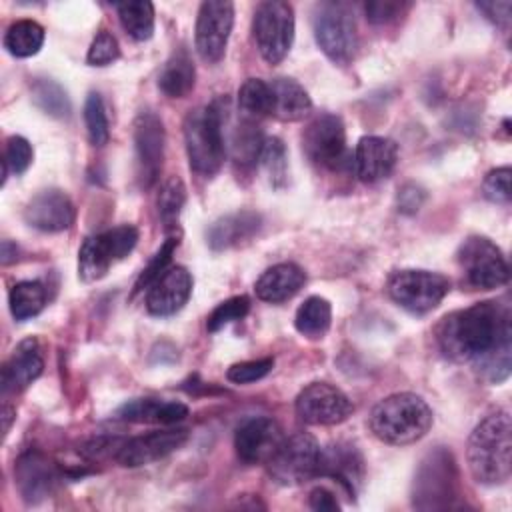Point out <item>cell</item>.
<instances>
[{
  "mask_svg": "<svg viewBox=\"0 0 512 512\" xmlns=\"http://www.w3.org/2000/svg\"><path fill=\"white\" fill-rule=\"evenodd\" d=\"M436 342L446 358L472 362L490 384L510 376V310L500 302L486 300L446 314L436 326Z\"/></svg>",
  "mask_w": 512,
  "mask_h": 512,
  "instance_id": "6da1fadb",
  "label": "cell"
},
{
  "mask_svg": "<svg viewBox=\"0 0 512 512\" xmlns=\"http://www.w3.org/2000/svg\"><path fill=\"white\" fill-rule=\"evenodd\" d=\"M512 426L510 414L498 410L488 414L470 434L466 460L468 468L480 484L498 486L510 478L512 470Z\"/></svg>",
  "mask_w": 512,
  "mask_h": 512,
  "instance_id": "7a4b0ae2",
  "label": "cell"
},
{
  "mask_svg": "<svg viewBox=\"0 0 512 512\" xmlns=\"http://www.w3.org/2000/svg\"><path fill=\"white\" fill-rule=\"evenodd\" d=\"M370 430L384 444H414L432 426V410L426 400L412 392L390 394L370 412Z\"/></svg>",
  "mask_w": 512,
  "mask_h": 512,
  "instance_id": "3957f363",
  "label": "cell"
},
{
  "mask_svg": "<svg viewBox=\"0 0 512 512\" xmlns=\"http://www.w3.org/2000/svg\"><path fill=\"white\" fill-rule=\"evenodd\" d=\"M184 142L190 168L200 176H214L226 156L224 110L218 102L188 112L184 120Z\"/></svg>",
  "mask_w": 512,
  "mask_h": 512,
  "instance_id": "277c9868",
  "label": "cell"
},
{
  "mask_svg": "<svg viewBox=\"0 0 512 512\" xmlns=\"http://www.w3.org/2000/svg\"><path fill=\"white\" fill-rule=\"evenodd\" d=\"M458 498V468L444 448L430 452L418 466L412 484V504L418 510L450 508Z\"/></svg>",
  "mask_w": 512,
  "mask_h": 512,
  "instance_id": "5b68a950",
  "label": "cell"
},
{
  "mask_svg": "<svg viewBox=\"0 0 512 512\" xmlns=\"http://www.w3.org/2000/svg\"><path fill=\"white\" fill-rule=\"evenodd\" d=\"M314 38L320 50L334 64H348L358 48L356 22L352 12L342 2H322L314 10Z\"/></svg>",
  "mask_w": 512,
  "mask_h": 512,
  "instance_id": "8992f818",
  "label": "cell"
},
{
  "mask_svg": "<svg viewBox=\"0 0 512 512\" xmlns=\"http://www.w3.org/2000/svg\"><path fill=\"white\" fill-rule=\"evenodd\" d=\"M464 282L474 290H494L508 282L510 268L502 250L486 236H468L456 252Z\"/></svg>",
  "mask_w": 512,
  "mask_h": 512,
  "instance_id": "52a82bcc",
  "label": "cell"
},
{
  "mask_svg": "<svg viewBox=\"0 0 512 512\" xmlns=\"http://www.w3.org/2000/svg\"><path fill=\"white\" fill-rule=\"evenodd\" d=\"M138 242V230L132 224L114 226L88 236L78 250V276L84 282H96L110 266L128 256Z\"/></svg>",
  "mask_w": 512,
  "mask_h": 512,
  "instance_id": "ba28073f",
  "label": "cell"
},
{
  "mask_svg": "<svg viewBox=\"0 0 512 512\" xmlns=\"http://www.w3.org/2000/svg\"><path fill=\"white\" fill-rule=\"evenodd\" d=\"M388 296L412 314H426L434 310L450 292V280L430 270H396L386 282Z\"/></svg>",
  "mask_w": 512,
  "mask_h": 512,
  "instance_id": "9c48e42d",
  "label": "cell"
},
{
  "mask_svg": "<svg viewBox=\"0 0 512 512\" xmlns=\"http://www.w3.org/2000/svg\"><path fill=\"white\" fill-rule=\"evenodd\" d=\"M252 32L262 58L268 64H280L294 42V8L282 0L258 4Z\"/></svg>",
  "mask_w": 512,
  "mask_h": 512,
  "instance_id": "30bf717a",
  "label": "cell"
},
{
  "mask_svg": "<svg viewBox=\"0 0 512 512\" xmlns=\"http://www.w3.org/2000/svg\"><path fill=\"white\" fill-rule=\"evenodd\" d=\"M318 460V440L308 432H296L282 440L266 466L274 482L282 486H296L316 476Z\"/></svg>",
  "mask_w": 512,
  "mask_h": 512,
  "instance_id": "8fae6325",
  "label": "cell"
},
{
  "mask_svg": "<svg viewBox=\"0 0 512 512\" xmlns=\"http://www.w3.org/2000/svg\"><path fill=\"white\" fill-rule=\"evenodd\" d=\"M302 148L308 160L326 170L352 164L346 150V130L336 114H320L304 128Z\"/></svg>",
  "mask_w": 512,
  "mask_h": 512,
  "instance_id": "7c38bea8",
  "label": "cell"
},
{
  "mask_svg": "<svg viewBox=\"0 0 512 512\" xmlns=\"http://www.w3.org/2000/svg\"><path fill=\"white\" fill-rule=\"evenodd\" d=\"M294 408L298 418L312 426H334L354 412L352 400L328 382H312L302 388Z\"/></svg>",
  "mask_w": 512,
  "mask_h": 512,
  "instance_id": "4fadbf2b",
  "label": "cell"
},
{
  "mask_svg": "<svg viewBox=\"0 0 512 512\" xmlns=\"http://www.w3.org/2000/svg\"><path fill=\"white\" fill-rule=\"evenodd\" d=\"M234 26V4L228 0H208L200 4L196 18V50L204 62L222 60Z\"/></svg>",
  "mask_w": 512,
  "mask_h": 512,
  "instance_id": "5bb4252c",
  "label": "cell"
},
{
  "mask_svg": "<svg viewBox=\"0 0 512 512\" xmlns=\"http://www.w3.org/2000/svg\"><path fill=\"white\" fill-rule=\"evenodd\" d=\"M164 126L154 112H142L134 122L136 176L138 184L148 190L156 184L164 160Z\"/></svg>",
  "mask_w": 512,
  "mask_h": 512,
  "instance_id": "9a60e30c",
  "label": "cell"
},
{
  "mask_svg": "<svg viewBox=\"0 0 512 512\" xmlns=\"http://www.w3.org/2000/svg\"><path fill=\"white\" fill-rule=\"evenodd\" d=\"M284 434L276 420L268 416H250L240 422L234 434V448L244 464H268Z\"/></svg>",
  "mask_w": 512,
  "mask_h": 512,
  "instance_id": "2e32d148",
  "label": "cell"
},
{
  "mask_svg": "<svg viewBox=\"0 0 512 512\" xmlns=\"http://www.w3.org/2000/svg\"><path fill=\"white\" fill-rule=\"evenodd\" d=\"M186 440H188L186 428H166V430H154L142 436H134L122 442L116 454V462L126 468L146 466L172 454Z\"/></svg>",
  "mask_w": 512,
  "mask_h": 512,
  "instance_id": "e0dca14e",
  "label": "cell"
},
{
  "mask_svg": "<svg viewBox=\"0 0 512 512\" xmlns=\"http://www.w3.org/2000/svg\"><path fill=\"white\" fill-rule=\"evenodd\" d=\"M316 476L338 482V486L350 498H354L364 480V458L356 446L348 442H334L326 448H320Z\"/></svg>",
  "mask_w": 512,
  "mask_h": 512,
  "instance_id": "ac0fdd59",
  "label": "cell"
},
{
  "mask_svg": "<svg viewBox=\"0 0 512 512\" xmlns=\"http://www.w3.org/2000/svg\"><path fill=\"white\" fill-rule=\"evenodd\" d=\"M192 276L184 266L164 270L146 292V310L152 316L166 318L184 308L192 294Z\"/></svg>",
  "mask_w": 512,
  "mask_h": 512,
  "instance_id": "d6986e66",
  "label": "cell"
},
{
  "mask_svg": "<svg viewBox=\"0 0 512 512\" xmlns=\"http://www.w3.org/2000/svg\"><path fill=\"white\" fill-rule=\"evenodd\" d=\"M398 162V146L384 136H362L356 144L352 166L362 182H378L392 174Z\"/></svg>",
  "mask_w": 512,
  "mask_h": 512,
  "instance_id": "ffe728a7",
  "label": "cell"
},
{
  "mask_svg": "<svg viewBox=\"0 0 512 512\" xmlns=\"http://www.w3.org/2000/svg\"><path fill=\"white\" fill-rule=\"evenodd\" d=\"M74 216V204L62 190H42L24 208V220L42 232H62Z\"/></svg>",
  "mask_w": 512,
  "mask_h": 512,
  "instance_id": "44dd1931",
  "label": "cell"
},
{
  "mask_svg": "<svg viewBox=\"0 0 512 512\" xmlns=\"http://www.w3.org/2000/svg\"><path fill=\"white\" fill-rule=\"evenodd\" d=\"M44 370V360L36 338L22 340L2 366V394H16L26 390Z\"/></svg>",
  "mask_w": 512,
  "mask_h": 512,
  "instance_id": "7402d4cb",
  "label": "cell"
},
{
  "mask_svg": "<svg viewBox=\"0 0 512 512\" xmlns=\"http://www.w3.org/2000/svg\"><path fill=\"white\" fill-rule=\"evenodd\" d=\"M14 476L22 498L32 504L44 500L56 484L54 464L36 450H30L18 458L14 466Z\"/></svg>",
  "mask_w": 512,
  "mask_h": 512,
  "instance_id": "603a6c76",
  "label": "cell"
},
{
  "mask_svg": "<svg viewBox=\"0 0 512 512\" xmlns=\"http://www.w3.org/2000/svg\"><path fill=\"white\" fill-rule=\"evenodd\" d=\"M186 416H188L186 404L156 400V398H134L122 404L114 412V418L122 422H146V424H162V426L178 424Z\"/></svg>",
  "mask_w": 512,
  "mask_h": 512,
  "instance_id": "cb8c5ba5",
  "label": "cell"
},
{
  "mask_svg": "<svg viewBox=\"0 0 512 512\" xmlns=\"http://www.w3.org/2000/svg\"><path fill=\"white\" fill-rule=\"evenodd\" d=\"M306 282L304 270L294 262H280L262 272L256 280V296L264 302L278 304L292 298Z\"/></svg>",
  "mask_w": 512,
  "mask_h": 512,
  "instance_id": "d4e9b609",
  "label": "cell"
},
{
  "mask_svg": "<svg viewBox=\"0 0 512 512\" xmlns=\"http://www.w3.org/2000/svg\"><path fill=\"white\" fill-rule=\"evenodd\" d=\"M260 224H262L260 214L250 210L222 216L208 228V234H206L208 246L212 250H226L242 242H248L260 230Z\"/></svg>",
  "mask_w": 512,
  "mask_h": 512,
  "instance_id": "484cf974",
  "label": "cell"
},
{
  "mask_svg": "<svg viewBox=\"0 0 512 512\" xmlns=\"http://www.w3.org/2000/svg\"><path fill=\"white\" fill-rule=\"evenodd\" d=\"M274 108L272 116L284 122L304 120L312 110V100L308 92L292 78H276L270 82Z\"/></svg>",
  "mask_w": 512,
  "mask_h": 512,
  "instance_id": "4316f807",
  "label": "cell"
},
{
  "mask_svg": "<svg viewBox=\"0 0 512 512\" xmlns=\"http://www.w3.org/2000/svg\"><path fill=\"white\" fill-rule=\"evenodd\" d=\"M196 82V68L186 48H178L166 60L158 76V88L168 98H184L192 92Z\"/></svg>",
  "mask_w": 512,
  "mask_h": 512,
  "instance_id": "83f0119b",
  "label": "cell"
},
{
  "mask_svg": "<svg viewBox=\"0 0 512 512\" xmlns=\"http://www.w3.org/2000/svg\"><path fill=\"white\" fill-rule=\"evenodd\" d=\"M332 322V306L322 296L306 298L294 316L296 330L306 338H322Z\"/></svg>",
  "mask_w": 512,
  "mask_h": 512,
  "instance_id": "f1b7e54d",
  "label": "cell"
},
{
  "mask_svg": "<svg viewBox=\"0 0 512 512\" xmlns=\"http://www.w3.org/2000/svg\"><path fill=\"white\" fill-rule=\"evenodd\" d=\"M8 304L12 316L22 322L40 314L46 306V288L38 280L16 282L8 294Z\"/></svg>",
  "mask_w": 512,
  "mask_h": 512,
  "instance_id": "f546056e",
  "label": "cell"
},
{
  "mask_svg": "<svg viewBox=\"0 0 512 512\" xmlns=\"http://www.w3.org/2000/svg\"><path fill=\"white\" fill-rule=\"evenodd\" d=\"M274 98L268 82L260 78H248L238 90V110L248 120H260L272 116Z\"/></svg>",
  "mask_w": 512,
  "mask_h": 512,
  "instance_id": "4dcf8cb0",
  "label": "cell"
},
{
  "mask_svg": "<svg viewBox=\"0 0 512 512\" xmlns=\"http://www.w3.org/2000/svg\"><path fill=\"white\" fill-rule=\"evenodd\" d=\"M122 28L138 42L152 38L154 34V6L146 0H130L114 6Z\"/></svg>",
  "mask_w": 512,
  "mask_h": 512,
  "instance_id": "1f68e13d",
  "label": "cell"
},
{
  "mask_svg": "<svg viewBox=\"0 0 512 512\" xmlns=\"http://www.w3.org/2000/svg\"><path fill=\"white\" fill-rule=\"evenodd\" d=\"M264 136L260 128L256 126V120L242 118L238 126H234L232 136H230V152L234 162L242 166H250L260 158L262 146H264Z\"/></svg>",
  "mask_w": 512,
  "mask_h": 512,
  "instance_id": "d6a6232c",
  "label": "cell"
},
{
  "mask_svg": "<svg viewBox=\"0 0 512 512\" xmlns=\"http://www.w3.org/2000/svg\"><path fill=\"white\" fill-rule=\"evenodd\" d=\"M44 44V28L34 20H18L4 34V48L16 58L36 54Z\"/></svg>",
  "mask_w": 512,
  "mask_h": 512,
  "instance_id": "836d02e7",
  "label": "cell"
},
{
  "mask_svg": "<svg viewBox=\"0 0 512 512\" xmlns=\"http://www.w3.org/2000/svg\"><path fill=\"white\" fill-rule=\"evenodd\" d=\"M186 202V186L178 176L168 178L158 194V214L166 230H176L182 206Z\"/></svg>",
  "mask_w": 512,
  "mask_h": 512,
  "instance_id": "e575fe53",
  "label": "cell"
},
{
  "mask_svg": "<svg viewBox=\"0 0 512 512\" xmlns=\"http://www.w3.org/2000/svg\"><path fill=\"white\" fill-rule=\"evenodd\" d=\"M32 100L36 102L38 108H42L46 114L54 118L70 116V100L64 88L50 78H42L32 84Z\"/></svg>",
  "mask_w": 512,
  "mask_h": 512,
  "instance_id": "d590c367",
  "label": "cell"
},
{
  "mask_svg": "<svg viewBox=\"0 0 512 512\" xmlns=\"http://www.w3.org/2000/svg\"><path fill=\"white\" fill-rule=\"evenodd\" d=\"M84 124H86L88 140L94 146H104L110 140V124H108L102 96L98 92H90L84 102Z\"/></svg>",
  "mask_w": 512,
  "mask_h": 512,
  "instance_id": "8d00e7d4",
  "label": "cell"
},
{
  "mask_svg": "<svg viewBox=\"0 0 512 512\" xmlns=\"http://www.w3.org/2000/svg\"><path fill=\"white\" fill-rule=\"evenodd\" d=\"M268 174V180L272 186L280 188L286 182V170H288V162H286V148L282 144L280 138L272 136L264 140L260 158H258Z\"/></svg>",
  "mask_w": 512,
  "mask_h": 512,
  "instance_id": "74e56055",
  "label": "cell"
},
{
  "mask_svg": "<svg viewBox=\"0 0 512 512\" xmlns=\"http://www.w3.org/2000/svg\"><path fill=\"white\" fill-rule=\"evenodd\" d=\"M176 248H178V236H168V238L162 242V246L156 250V254L150 258L148 266L140 272V276H138V280H136V284H134V292H132V294H138V292H142L144 288H150V284H152L164 270L170 268L168 264H170L172 254H174Z\"/></svg>",
  "mask_w": 512,
  "mask_h": 512,
  "instance_id": "f35d334b",
  "label": "cell"
},
{
  "mask_svg": "<svg viewBox=\"0 0 512 512\" xmlns=\"http://www.w3.org/2000/svg\"><path fill=\"white\" fill-rule=\"evenodd\" d=\"M250 310V298L248 296H234V298H228L224 302H220L212 314L208 316V330L210 332H218L222 330L224 326L236 322V320H242Z\"/></svg>",
  "mask_w": 512,
  "mask_h": 512,
  "instance_id": "ab89813d",
  "label": "cell"
},
{
  "mask_svg": "<svg viewBox=\"0 0 512 512\" xmlns=\"http://www.w3.org/2000/svg\"><path fill=\"white\" fill-rule=\"evenodd\" d=\"M510 176L512 170L508 166L490 170L482 182V194L486 200L494 204H508L510 202Z\"/></svg>",
  "mask_w": 512,
  "mask_h": 512,
  "instance_id": "60d3db41",
  "label": "cell"
},
{
  "mask_svg": "<svg viewBox=\"0 0 512 512\" xmlns=\"http://www.w3.org/2000/svg\"><path fill=\"white\" fill-rule=\"evenodd\" d=\"M274 368V358H258L232 364L226 372V378L234 384H250L262 380Z\"/></svg>",
  "mask_w": 512,
  "mask_h": 512,
  "instance_id": "b9f144b4",
  "label": "cell"
},
{
  "mask_svg": "<svg viewBox=\"0 0 512 512\" xmlns=\"http://www.w3.org/2000/svg\"><path fill=\"white\" fill-rule=\"evenodd\" d=\"M2 164H6L8 172H12V174L26 172L28 166L32 164V146H30V142L22 136H10L8 142H6Z\"/></svg>",
  "mask_w": 512,
  "mask_h": 512,
  "instance_id": "7bdbcfd3",
  "label": "cell"
},
{
  "mask_svg": "<svg viewBox=\"0 0 512 512\" xmlns=\"http://www.w3.org/2000/svg\"><path fill=\"white\" fill-rule=\"evenodd\" d=\"M118 56H120V48L116 38L110 32L100 30L88 48L86 62L92 66H106L118 60Z\"/></svg>",
  "mask_w": 512,
  "mask_h": 512,
  "instance_id": "ee69618b",
  "label": "cell"
},
{
  "mask_svg": "<svg viewBox=\"0 0 512 512\" xmlns=\"http://www.w3.org/2000/svg\"><path fill=\"white\" fill-rule=\"evenodd\" d=\"M406 8H408V4H404V2L374 0V2L364 4V14H366L368 22H372V24H388V22L396 20Z\"/></svg>",
  "mask_w": 512,
  "mask_h": 512,
  "instance_id": "f6af8a7d",
  "label": "cell"
},
{
  "mask_svg": "<svg viewBox=\"0 0 512 512\" xmlns=\"http://www.w3.org/2000/svg\"><path fill=\"white\" fill-rule=\"evenodd\" d=\"M122 442H124V438H108V436L94 438V440H90L82 446V454L92 458V460H100V458H106V456L116 458Z\"/></svg>",
  "mask_w": 512,
  "mask_h": 512,
  "instance_id": "bcb514c9",
  "label": "cell"
},
{
  "mask_svg": "<svg viewBox=\"0 0 512 512\" xmlns=\"http://www.w3.org/2000/svg\"><path fill=\"white\" fill-rule=\"evenodd\" d=\"M476 8L486 14L488 20H492L496 26H508L510 22V0H496V2H476Z\"/></svg>",
  "mask_w": 512,
  "mask_h": 512,
  "instance_id": "7dc6e473",
  "label": "cell"
},
{
  "mask_svg": "<svg viewBox=\"0 0 512 512\" xmlns=\"http://www.w3.org/2000/svg\"><path fill=\"white\" fill-rule=\"evenodd\" d=\"M424 202V190L416 184H406L398 190V210L404 214H414Z\"/></svg>",
  "mask_w": 512,
  "mask_h": 512,
  "instance_id": "c3c4849f",
  "label": "cell"
},
{
  "mask_svg": "<svg viewBox=\"0 0 512 512\" xmlns=\"http://www.w3.org/2000/svg\"><path fill=\"white\" fill-rule=\"evenodd\" d=\"M310 508L318 512H338L340 504L336 500V494L324 486H316L310 492Z\"/></svg>",
  "mask_w": 512,
  "mask_h": 512,
  "instance_id": "681fc988",
  "label": "cell"
},
{
  "mask_svg": "<svg viewBox=\"0 0 512 512\" xmlns=\"http://www.w3.org/2000/svg\"><path fill=\"white\" fill-rule=\"evenodd\" d=\"M16 254H18L16 244H12L10 240H4L2 242V264H10L12 260H16Z\"/></svg>",
  "mask_w": 512,
  "mask_h": 512,
  "instance_id": "f907efd6",
  "label": "cell"
},
{
  "mask_svg": "<svg viewBox=\"0 0 512 512\" xmlns=\"http://www.w3.org/2000/svg\"><path fill=\"white\" fill-rule=\"evenodd\" d=\"M14 416H16V412H14V408L12 406H8V404H4L2 406V430H4V436L8 434V430H10V424H12V420H14Z\"/></svg>",
  "mask_w": 512,
  "mask_h": 512,
  "instance_id": "816d5d0a",
  "label": "cell"
}]
</instances>
